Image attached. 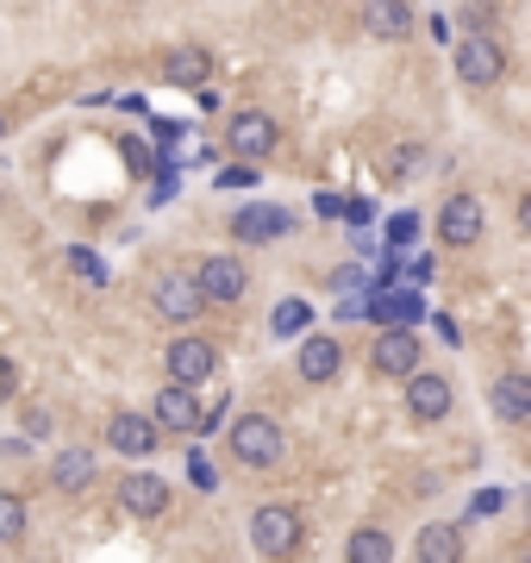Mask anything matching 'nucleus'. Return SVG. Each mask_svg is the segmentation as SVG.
<instances>
[{
  "label": "nucleus",
  "instance_id": "f257e3e1",
  "mask_svg": "<svg viewBox=\"0 0 531 563\" xmlns=\"http://www.w3.org/2000/svg\"><path fill=\"white\" fill-rule=\"evenodd\" d=\"M231 458L251 463V470L281 463V426L269 420V413H244V420H231Z\"/></svg>",
  "mask_w": 531,
  "mask_h": 563
},
{
  "label": "nucleus",
  "instance_id": "f03ea898",
  "mask_svg": "<svg viewBox=\"0 0 531 563\" xmlns=\"http://www.w3.org/2000/svg\"><path fill=\"white\" fill-rule=\"evenodd\" d=\"M251 545L263 558H294V551H301V513L294 508H256L251 513Z\"/></svg>",
  "mask_w": 531,
  "mask_h": 563
},
{
  "label": "nucleus",
  "instance_id": "7ed1b4c3",
  "mask_svg": "<svg viewBox=\"0 0 531 563\" xmlns=\"http://www.w3.org/2000/svg\"><path fill=\"white\" fill-rule=\"evenodd\" d=\"M194 295H201V308L213 301V308H231V301H244V263H231V257H206L201 270H194Z\"/></svg>",
  "mask_w": 531,
  "mask_h": 563
},
{
  "label": "nucleus",
  "instance_id": "20e7f679",
  "mask_svg": "<svg viewBox=\"0 0 531 563\" xmlns=\"http://www.w3.org/2000/svg\"><path fill=\"white\" fill-rule=\"evenodd\" d=\"M163 363H169V383L176 388H194L219 370V351H213V338H176V345L163 351Z\"/></svg>",
  "mask_w": 531,
  "mask_h": 563
},
{
  "label": "nucleus",
  "instance_id": "39448f33",
  "mask_svg": "<svg viewBox=\"0 0 531 563\" xmlns=\"http://www.w3.org/2000/svg\"><path fill=\"white\" fill-rule=\"evenodd\" d=\"M501 70H506V57H501V45H494L488 32H476V38H463V45H456V76L469 82V88L501 82Z\"/></svg>",
  "mask_w": 531,
  "mask_h": 563
},
{
  "label": "nucleus",
  "instance_id": "423d86ee",
  "mask_svg": "<svg viewBox=\"0 0 531 563\" xmlns=\"http://www.w3.org/2000/svg\"><path fill=\"white\" fill-rule=\"evenodd\" d=\"M438 238H444V245H481V201L476 195H451V201H444Z\"/></svg>",
  "mask_w": 531,
  "mask_h": 563
},
{
  "label": "nucleus",
  "instance_id": "0eeeda50",
  "mask_svg": "<svg viewBox=\"0 0 531 563\" xmlns=\"http://www.w3.org/2000/svg\"><path fill=\"white\" fill-rule=\"evenodd\" d=\"M281 232H288V213L269 207V201H251V207L231 213V238H238V245H263V238H281Z\"/></svg>",
  "mask_w": 531,
  "mask_h": 563
},
{
  "label": "nucleus",
  "instance_id": "6e6552de",
  "mask_svg": "<svg viewBox=\"0 0 531 563\" xmlns=\"http://www.w3.org/2000/svg\"><path fill=\"white\" fill-rule=\"evenodd\" d=\"M106 445L119 451V458H151L156 451V426L144 413H113L106 420Z\"/></svg>",
  "mask_w": 531,
  "mask_h": 563
},
{
  "label": "nucleus",
  "instance_id": "1a4fd4ad",
  "mask_svg": "<svg viewBox=\"0 0 531 563\" xmlns=\"http://www.w3.org/2000/svg\"><path fill=\"white\" fill-rule=\"evenodd\" d=\"M369 363H376V376H419V338L413 333H381Z\"/></svg>",
  "mask_w": 531,
  "mask_h": 563
},
{
  "label": "nucleus",
  "instance_id": "9d476101",
  "mask_svg": "<svg viewBox=\"0 0 531 563\" xmlns=\"http://www.w3.org/2000/svg\"><path fill=\"white\" fill-rule=\"evenodd\" d=\"M276 145H281V132H276L269 113H238V120H231V151L238 157H269Z\"/></svg>",
  "mask_w": 531,
  "mask_h": 563
},
{
  "label": "nucleus",
  "instance_id": "9b49d317",
  "mask_svg": "<svg viewBox=\"0 0 531 563\" xmlns=\"http://www.w3.org/2000/svg\"><path fill=\"white\" fill-rule=\"evenodd\" d=\"M406 408H413V420H444L451 413V383L444 376H406Z\"/></svg>",
  "mask_w": 531,
  "mask_h": 563
},
{
  "label": "nucleus",
  "instance_id": "f8f14e48",
  "mask_svg": "<svg viewBox=\"0 0 531 563\" xmlns=\"http://www.w3.org/2000/svg\"><path fill=\"white\" fill-rule=\"evenodd\" d=\"M119 501H126V513H138V520H156V513L169 508V483H163V476H126V483H119Z\"/></svg>",
  "mask_w": 531,
  "mask_h": 563
},
{
  "label": "nucleus",
  "instance_id": "ddd939ff",
  "mask_svg": "<svg viewBox=\"0 0 531 563\" xmlns=\"http://www.w3.org/2000/svg\"><path fill=\"white\" fill-rule=\"evenodd\" d=\"M151 426H169V433H194V426H201V408H194V395H188V388H163V395H156V420Z\"/></svg>",
  "mask_w": 531,
  "mask_h": 563
},
{
  "label": "nucleus",
  "instance_id": "4468645a",
  "mask_svg": "<svg viewBox=\"0 0 531 563\" xmlns=\"http://www.w3.org/2000/svg\"><path fill=\"white\" fill-rule=\"evenodd\" d=\"M163 76L176 82V88H194V82L213 76V51H206V45H181V51L163 57Z\"/></svg>",
  "mask_w": 531,
  "mask_h": 563
},
{
  "label": "nucleus",
  "instance_id": "2eb2a0df",
  "mask_svg": "<svg viewBox=\"0 0 531 563\" xmlns=\"http://www.w3.org/2000/svg\"><path fill=\"white\" fill-rule=\"evenodd\" d=\"M338 363H344V351H338V338L313 333V338L301 345V376H306V383H331V376H338Z\"/></svg>",
  "mask_w": 531,
  "mask_h": 563
},
{
  "label": "nucleus",
  "instance_id": "dca6fc26",
  "mask_svg": "<svg viewBox=\"0 0 531 563\" xmlns=\"http://www.w3.org/2000/svg\"><path fill=\"white\" fill-rule=\"evenodd\" d=\"M156 313H163V320H194V313H201L194 282H188V276H163V282H156Z\"/></svg>",
  "mask_w": 531,
  "mask_h": 563
},
{
  "label": "nucleus",
  "instance_id": "f3484780",
  "mask_svg": "<svg viewBox=\"0 0 531 563\" xmlns=\"http://www.w3.org/2000/svg\"><path fill=\"white\" fill-rule=\"evenodd\" d=\"M419 563H463V533L444 526V520H431L419 533Z\"/></svg>",
  "mask_w": 531,
  "mask_h": 563
},
{
  "label": "nucleus",
  "instance_id": "a211bd4d",
  "mask_svg": "<svg viewBox=\"0 0 531 563\" xmlns=\"http://www.w3.org/2000/svg\"><path fill=\"white\" fill-rule=\"evenodd\" d=\"M376 313L388 320V333H413V320L426 313V301H419L413 288H388V295L376 301Z\"/></svg>",
  "mask_w": 531,
  "mask_h": 563
},
{
  "label": "nucleus",
  "instance_id": "6ab92c4d",
  "mask_svg": "<svg viewBox=\"0 0 531 563\" xmlns=\"http://www.w3.org/2000/svg\"><path fill=\"white\" fill-rule=\"evenodd\" d=\"M494 413L513 420V426H526L531 420V383L526 376H501V383H494Z\"/></svg>",
  "mask_w": 531,
  "mask_h": 563
},
{
  "label": "nucleus",
  "instance_id": "aec40b11",
  "mask_svg": "<svg viewBox=\"0 0 531 563\" xmlns=\"http://www.w3.org/2000/svg\"><path fill=\"white\" fill-rule=\"evenodd\" d=\"M51 483L63 488V495L88 488V483H94V458H88V451H63V458L51 463Z\"/></svg>",
  "mask_w": 531,
  "mask_h": 563
},
{
  "label": "nucleus",
  "instance_id": "412c9836",
  "mask_svg": "<svg viewBox=\"0 0 531 563\" xmlns=\"http://www.w3.org/2000/svg\"><path fill=\"white\" fill-rule=\"evenodd\" d=\"M344 551H351V563H388L394 558V538L381 533V526H356Z\"/></svg>",
  "mask_w": 531,
  "mask_h": 563
},
{
  "label": "nucleus",
  "instance_id": "4be33fe9",
  "mask_svg": "<svg viewBox=\"0 0 531 563\" xmlns=\"http://www.w3.org/2000/svg\"><path fill=\"white\" fill-rule=\"evenodd\" d=\"M20 533H26V501L13 488H0V545H13Z\"/></svg>",
  "mask_w": 531,
  "mask_h": 563
},
{
  "label": "nucleus",
  "instance_id": "5701e85b",
  "mask_svg": "<svg viewBox=\"0 0 531 563\" xmlns=\"http://www.w3.org/2000/svg\"><path fill=\"white\" fill-rule=\"evenodd\" d=\"M369 26H376L381 38H406V32H413V7H369Z\"/></svg>",
  "mask_w": 531,
  "mask_h": 563
},
{
  "label": "nucleus",
  "instance_id": "b1692460",
  "mask_svg": "<svg viewBox=\"0 0 531 563\" xmlns=\"http://www.w3.org/2000/svg\"><path fill=\"white\" fill-rule=\"evenodd\" d=\"M276 333H306V301H281V308H276Z\"/></svg>",
  "mask_w": 531,
  "mask_h": 563
},
{
  "label": "nucleus",
  "instance_id": "393cba45",
  "mask_svg": "<svg viewBox=\"0 0 531 563\" xmlns=\"http://www.w3.org/2000/svg\"><path fill=\"white\" fill-rule=\"evenodd\" d=\"M501 508H506V488H481L476 501H469V513H476V520H481V513H501Z\"/></svg>",
  "mask_w": 531,
  "mask_h": 563
},
{
  "label": "nucleus",
  "instance_id": "a878e982",
  "mask_svg": "<svg viewBox=\"0 0 531 563\" xmlns=\"http://www.w3.org/2000/svg\"><path fill=\"white\" fill-rule=\"evenodd\" d=\"M69 263H76L81 276H94V282H106V270H101V257H94V251H76V257H69Z\"/></svg>",
  "mask_w": 531,
  "mask_h": 563
},
{
  "label": "nucleus",
  "instance_id": "bb28decb",
  "mask_svg": "<svg viewBox=\"0 0 531 563\" xmlns=\"http://www.w3.org/2000/svg\"><path fill=\"white\" fill-rule=\"evenodd\" d=\"M256 182V170H244V163H231L226 176H219V188H251Z\"/></svg>",
  "mask_w": 531,
  "mask_h": 563
},
{
  "label": "nucleus",
  "instance_id": "cd10ccee",
  "mask_svg": "<svg viewBox=\"0 0 531 563\" xmlns=\"http://www.w3.org/2000/svg\"><path fill=\"white\" fill-rule=\"evenodd\" d=\"M388 232H394V245H406V238L419 232V220H413V213H401V220H394V226H388Z\"/></svg>",
  "mask_w": 531,
  "mask_h": 563
},
{
  "label": "nucleus",
  "instance_id": "c85d7f7f",
  "mask_svg": "<svg viewBox=\"0 0 531 563\" xmlns=\"http://www.w3.org/2000/svg\"><path fill=\"white\" fill-rule=\"evenodd\" d=\"M13 388H20V376H13V363H0V401H13Z\"/></svg>",
  "mask_w": 531,
  "mask_h": 563
},
{
  "label": "nucleus",
  "instance_id": "c756f323",
  "mask_svg": "<svg viewBox=\"0 0 531 563\" xmlns=\"http://www.w3.org/2000/svg\"><path fill=\"white\" fill-rule=\"evenodd\" d=\"M0 138H7V113H0Z\"/></svg>",
  "mask_w": 531,
  "mask_h": 563
}]
</instances>
